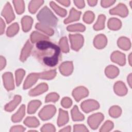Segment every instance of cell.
I'll return each mask as SVG.
<instances>
[{"label": "cell", "instance_id": "54", "mask_svg": "<svg viewBox=\"0 0 132 132\" xmlns=\"http://www.w3.org/2000/svg\"><path fill=\"white\" fill-rule=\"evenodd\" d=\"M70 131H71V126H68L60 130V131H68V132Z\"/></svg>", "mask_w": 132, "mask_h": 132}, {"label": "cell", "instance_id": "55", "mask_svg": "<svg viewBox=\"0 0 132 132\" xmlns=\"http://www.w3.org/2000/svg\"><path fill=\"white\" fill-rule=\"evenodd\" d=\"M127 81H128V83L130 87H131V74H130L128 76Z\"/></svg>", "mask_w": 132, "mask_h": 132}, {"label": "cell", "instance_id": "33", "mask_svg": "<svg viewBox=\"0 0 132 132\" xmlns=\"http://www.w3.org/2000/svg\"><path fill=\"white\" fill-rule=\"evenodd\" d=\"M50 6L52 8V9L55 11V12L60 16L64 17L67 14V10L58 6L54 2H50Z\"/></svg>", "mask_w": 132, "mask_h": 132}, {"label": "cell", "instance_id": "50", "mask_svg": "<svg viewBox=\"0 0 132 132\" xmlns=\"http://www.w3.org/2000/svg\"><path fill=\"white\" fill-rule=\"evenodd\" d=\"M6 60L5 59L4 57H3V56H1L0 58V68H1V70H3V69H4L6 65Z\"/></svg>", "mask_w": 132, "mask_h": 132}, {"label": "cell", "instance_id": "3", "mask_svg": "<svg viewBox=\"0 0 132 132\" xmlns=\"http://www.w3.org/2000/svg\"><path fill=\"white\" fill-rule=\"evenodd\" d=\"M56 109L54 106L52 105H46L39 112V116L42 120H47L55 114Z\"/></svg>", "mask_w": 132, "mask_h": 132}, {"label": "cell", "instance_id": "1", "mask_svg": "<svg viewBox=\"0 0 132 132\" xmlns=\"http://www.w3.org/2000/svg\"><path fill=\"white\" fill-rule=\"evenodd\" d=\"M60 53V48L57 45L43 40L37 43L34 55L44 65L52 67L58 63Z\"/></svg>", "mask_w": 132, "mask_h": 132}, {"label": "cell", "instance_id": "32", "mask_svg": "<svg viewBox=\"0 0 132 132\" xmlns=\"http://www.w3.org/2000/svg\"><path fill=\"white\" fill-rule=\"evenodd\" d=\"M106 17L103 14H101L98 16L97 20L93 26V28L96 30H101L104 28V23Z\"/></svg>", "mask_w": 132, "mask_h": 132}, {"label": "cell", "instance_id": "15", "mask_svg": "<svg viewBox=\"0 0 132 132\" xmlns=\"http://www.w3.org/2000/svg\"><path fill=\"white\" fill-rule=\"evenodd\" d=\"M48 89V86L45 83H42L38 85L35 88L31 89L29 92V94L30 96H36L40 95L45 92H46Z\"/></svg>", "mask_w": 132, "mask_h": 132}, {"label": "cell", "instance_id": "5", "mask_svg": "<svg viewBox=\"0 0 132 132\" xmlns=\"http://www.w3.org/2000/svg\"><path fill=\"white\" fill-rule=\"evenodd\" d=\"M103 119L104 116L101 113H94L89 117L88 119V123L92 129H95L98 127Z\"/></svg>", "mask_w": 132, "mask_h": 132}, {"label": "cell", "instance_id": "23", "mask_svg": "<svg viewBox=\"0 0 132 132\" xmlns=\"http://www.w3.org/2000/svg\"><path fill=\"white\" fill-rule=\"evenodd\" d=\"M25 114V106L24 105H22L18 111L14 114L11 118V120L13 122H20L24 117Z\"/></svg>", "mask_w": 132, "mask_h": 132}, {"label": "cell", "instance_id": "18", "mask_svg": "<svg viewBox=\"0 0 132 132\" xmlns=\"http://www.w3.org/2000/svg\"><path fill=\"white\" fill-rule=\"evenodd\" d=\"M32 47V45L30 44L29 40H28L25 43V44L24 45L22 50L21 55H20L21 61L23 62L27 59V58L29 56V54L31 53Z\"/></svg>", "mask_w": 132, "mask_h": 132}, {"label": "cell", "instance_id": "6", "mask_svg": "<svg viewBox=\"0 0 132 132\" xmlns=\"http://www.w3.org/2000/svg\"><path fill=\"white\" fill-rule=\"evenodd\" d=\"M81 109L86 113H88L94 110L99 108L100 105L98 103L93 100H88L84 101L81 104Z\"/></svg>", "mask_w": 132, "mask_h": 132}, {"label": "cell", "instance_id": "35", "mask_svg": "<svg viewBox=\"0 0 132 132\" xmlns=\"http://www.w3.org/2000/svg\"><path fill=\"white\" fill-rule=\"evenodd\" d=\"M19 26L18 23H15L11 24L8 27L7 30V36L8 37H12L14 36L18 32Z\"/></svg>", "mask_w": 132, "mask_h": 132}, {"label": "cell", "instance_id": "17", "mask_svg": "<svg viewBox=\"0 0 132 132\" xmlns=\"http://www.w3.org/2000/svg\"><path fill=\"white\" fill-rule=\"evenodd\" d=\"M114 92L118 95H125L127 92V89L125 84L122 81H117L114 85Z\"/></svg>", "mask_w": 132, "mask_h": 132}, {"label": "cell", "instance_id": "10", "mask_svg": "<svg viewBox=\"0 0 132 132\" xmlns=\"http://www.w3.org/2000/svg\"><path fill=\"white\" fill-rule=\"evenodd\" d=\"M3 79L4 81V85L5 88L8 90L10 91L14 89V85L13 75L10 72L5 73L3 75Z\"/></svg>", "mask_w": 132, "mask_h": 132}, {"label": "cell", "instance_id": "29", "mask_svg": "<svg viewBox=\"0 0 132 132\" xmlns=\"http://www.w3.org/2000/svg\"><path fill=\"white\" fill-rule=\"evenodd\" d=\"M71 116L73 121H81L84 119V116L79 111L77 106H74L71 110Z\"/></svg>", "mask_w": 132, "mask_h": 132}, {"label": "cell", "instance_id": "49", "mask_svg": "<svg viewBox=\"0 0 132 132\" xmlns=\"http://www.w3.org/2000/svg\"><path fill=\"white\" fill-rule=\"evenodd\" d=\"M74 3L79 9L85 7V2L84 1H74Z\"/></svg>", "mask_w": 132, "mask_h": 132}, {"label": "cell", "instance_id": "53", "mask_svg": "<svg viewBox=\"0 0 132 132\" xmlns=\"http://www.w3.org/2000/svg\"><path fill=\"white\" fill-rule=\"evenodd\" d=\"M97 1H88V3L90 6H94L95 5H96V4H97Z\"/></svg>", "mask_w": 132, "mask_h": 132}, {"label": "cell", "instance_id": "46", "mask_svg": "<svg viewBox=\"0 0 132 132\" xmlns=\"http://www.w3.org/2000/svg\"><path fill=\"white\" fill-rule=\"evenodd\" d=\"M74 131H88V129L84 125L78 124L74 125Z\"/></svg>", "mask_w": 132, "mask_h": 132}, {"label": "cell", "instance_id": "21", "mask_svg": "<svg viewBox=\"0 0 132 132\" xmlns=\"http://www.w3.org/2000/svg\"><path fill=\"white\" fill-rule=\"evenodd\" d=\"M21 23L23 31L27 32L31 29L32 24L33 23V20L30 16H24L22 19Z\"/></svg>", "mask_w": 132, "mask_h": 132}, {"label": "cell", "instance_id": "24", "mask_svg": "<svg viewBox=\"0 0 132 132\" xmlns=\"http://www.w3.org/2000/svg\"><path fill=\"white\" fill-rule=\"evenodd\" d=\"M118 46L123 50H128L130 48L131 43L130 40L126 37H122L118 40Z\"/></svg>", "mask_w": 132, "mask_h": 132}, {"label": "cell", "instance_id": "40", "mask_svg": "<svg viewBox=\"0 0 132 132\" xmlns=\"http://www.w3.org/2000/svg\"><path fill=\"white\" fill-rule=\"evenodd\" d=\"M59 46L61 51L64 53H68L69 51V47L66 37L62 38L59 41Z\"/></svg>", "mask_w": 132, "mask_h": 132}, {"label": "cell", "instance_id": "56", "mask_svg": "<svg viewBox=\"0 0 132 132\" xmlns=\"http://www.w3.org/2000/svg\"><path fill=\"white\" fill-rule=\"evenodd\" d=\"M128 60H129V62L130 65H131V53H130L128 57Z\"/></svg>", "mask_w": 132, "mask_h": 132}, {"label": "cell", "instance_id": "43", "mask_svg": "<svg viewBox=\"0 0 132 132\" xmlns=\"http://www.w3.org/2000/svg\"><path fill=\"white\" fill-rule=\"evenodd\" d=\"M113 127V123L110 121H106L101 128L100 131H109Z\"/></svg>", "mask_w": 132, "mask_h": 132}, {"label": "cell", "instance_id": "13", "mask_svg": "<svg viewBox=\"0 0 132 132\" xmlns=\"http://www.w3.org/2000/svg\"><path fill=\"white\" fill-rule=\"evenodd\" d=\"M73 65L71 61H67L62 63L59 66V71L60 73L65 76L70 75L73 72Z\"/></svg>", "mask_w": 132, "mask_h": 132}, {"label": "cell", "instance_id": "39", "mask_svg": "<svg viewBox=\"0 0 132 132\" xmlns=\"http://www.w3.org/2000/svg\"><path fill=\"white\" fill-rule=\"evenodd\" d=\"M25 72L23 69H18L15 71V80L16 86H19L22 82L24 76L25 75Z\"/></svg>", "mask_w": 132, "mask_h": 132}, {"label": "cell", "instance_id": "31", "mask_svg": "<svg viewBox=\"0 0 132 132\" xmlns=\"http://www.w3.org/2000/svg\"><path fill=\"white\" fill-rule=\"evenodd\" d=\"M36 28L37 29L45 32L49 36L53 35L54 32V30L48 26L43 24L42 23H37L36 25Z\"/></svg>", "mask_w": 132, "mask_h": 132}, {"label": "cell", "instance_id": "44", "mask_svg": "<svg viewBox=\"0 0 132 132\" xmlns=\"http://www.w3.org/2000/svg\"><path fill=\"white\" fill-rule=\"evenodd\" d=\"M72 101L71 98L68 97H65L63 98L61 102V104L64 108H68L72 105Z\"/></svg>", "mask_w": 132, "mask_h": 132}, {"label": "cell", "instance_id": "48", "mask_svg": "<svg viewBox=\"0 0 132 132\" xmlns=\"http://www.w3.org/2000/svg\"><path fill=\"white\" fill-rule=\"evenodd\" d=\"M25 130V128L21 126V125H16V126H12L10 130V131H19V132H22L24 131Z\"/></svg>", "mask_w": 132, "mask_h": 132}, {"label": "cell", "instance_id": "41", "mask_svg": "<svg viewBox=\"0 0 132 132\" xmlns=\"http://www.w3.org/2000/svg\"><path fill=\"white\" fill-rule=\"evenodd\" d=\"M94 19V14L92 11H88L85 13L83 16L84 21L88 24L91 23Z\"/></svg>", "mask_w": 132, "mask_h": 132}, {"label": "cell", "instance_id": "2", "mask_svg": "<svg viewBox=\"0 0 132 132\" xmlns=\"http://www.w3.org/2000/svg\"><path fill=\"white\" fill-rule=\"evenodd\" d=\"M37 18L41 23L51 26H55L57 23V19L46 6L44 7L38 13Z\"/></svg>", "mask_w": 132, "mask_h": 132}, {"label": "cell", "instance_id": "34", "mask_svg": "<svg viewBox=\"0 0 132 132\" xmlns=\"http://www.w3.org/2000/svg\"><path fill=\"white\" fill-rule=\"evenodd\" d=\"M56 71L55 70H52L48 71L43 72L39 73V77L43 79H51L55 77Z\"/></svg>", "mask_w": 132, "mask_h": 132}, {"label": "cell", "instance_id": "12", "mask_svg": "<svg viewBox=\"0 0 132 132\" xmlns=\"http://www.w3.org/2000/svg\"><path fill=\"white\" fill-rule=\"evenodd\" d=\"M111 60L113 62L122 66L125 64V55L119 51L113 52L111 55Z\"/></svg>", "mask_w": 132, "mask_h": 132}, {"label": "cell", "instance_id": "27", "mask_svg": "<svg viewBox=\"0 0 132 132\" xmlns=\"http://www.w3.org/2000/svg\"><path fill=\"white\" fill-rule=\"evenodd\" d=\"M48 38L38 32L33 31L30 35V40L32 43H35L36 42H39L43 40H47Z\"/></svg>", "mask_w": 132, "mask_h": 132}, {"label": "cell", "instance_id": "4", "mask_svg": "<svg viewBox=\"0 0 132 132\" xmlns=\"http://www.w3.org/2000/svg\"><path fill=\"white\" fill-rule=\"evenodd\" d=\"M69 38L71 44V47L73 50L78 51L84 43V38L80 34L69 35Z\"/></svg>", "mask_w": 132, "mask_h": 132}, {"label": "cell", "instance_id": "38", "mask_svg": "<svg viewBox=\"0 0 132 132\" xmlns=\"http://www.w3.org/2000/svg\"><path fill=\"white\" fill-rule=\"evenodd\" d=\"M121 109L120 108V107L117 106H113L111 107L109 110L110 116L113 118L119 117L121 115Z\"/></svg>", "mask_w": 132, "mask_h": 132}, {"label": "cell", "instance_id": "22", "mask_svg": "<svg viewBox=\"0 0 132 132\" xmlns=\"http://www.w3.org/2000/svg\"><path fill=\"white\" fill-rule=\"evenodd\" d=\"M105 72L108 78H114L118 75L119 71L117 67L114 65H109L106 68Z\"/></svg>", "mask_w": 132, "mask_h": 132}, {"label": "cell", "instance_id": "52", "mask_svg": "<svg viewBox=\"0 0 132 132\" xmlns=\"http://www.w3.org/2000/svg\"><path fill=\"white\" fill-rule=\"evenodd\" d=\"M57 2L59 3L60 4L63 5L64 6H69L70 4V1H68V0H65V1H57Z\"/></svg>", "mask_w": 132, "mask_h": 132}, {"label": "cell", "instance_id": "30", "mask_svg": "<svg viewBox=\"0 0 132 132\" xmlns=\"http://www.w3.org/2000/svg\"><path fill=\"white\" fill-rule=\"evenodd\" d=\"M24 123L29 127H36L39 125V121L34 117H27L24 121Z\"/></svg>", "mask_w": 132, "mask_h": 132}, {"label": "cell", "instance_id": "9", "mask_svg": "<svg viewBox=\"0 0 132 132\" xmlns=\"http://www.w3.org/2000/svg\"><path fill=\"white\" fill-rule=\"evenodd\" d=\"M88 90L84 87L80 86L74 89L72 92V95L77 102H79L82 98L88 96Z\"/></svg>", "mask_w": 132, "mask_h": 132}, {"label": "cell", "instance_id": "51", "mask_svg": "<svg viewBox=\"0 0 132 132\" xmlns=\"http://www.w3.org/2000/svg\"><path fill=\"white\" fill-rule=\"evenodd\" d=\"M5 28V24L2 19H1V25H0V31L1 34H3L4 32Z\"/></svg>", "mask_w": 132, "mask_h": 132}, {"label": "cell", "instance_id": "26", "mask_svg": "<svg viewBox=\"0 0 132 132\" xmlns=\"http://www.w3.org/2000/svg\"><path fill=\"white\" fill-rule=\"evenodd\" d=\"M43 1H31L28 5V10L29 12L31 13H35L39 9V8L43 4Z\"/></svg>", "mask_w": 132, "mask_h": 132}, {"label": "cell", "instance_id": "36", "mask_svg": "<svg viewBox=\"0 0 132 132\" xmlns=\"http://www.w3.org/2000/svg\"><path fill=\"white\" fill-rule=\"evenodd\" d=\"M13 3L15 9V11L18 14H22L25 8L24 2L23 1H13Z\"/></svg>", "mask_w": 132, "mask_h": 132}, {"label": "cell", "instance_id": "11", "mask_svg": "<svg viewBox=\"0 0 132 132\" xmlns=\"http://www.w3.org/2000/svg\"><path fill=\"white\" fill-rule=\"evenodd\" d=\"M40 78L39 73H31L26 78L24 85L23 89H27L31 87L33 85H34L38 79Z\"/></svg>", "mask_w": 132, "mask_h": 132}, {"label": "cell", "instance_id": "20", "mask_svg": "<svg viewBox=\"0 0 132 132\" xmlns=\"http://www.w3.org/2000/svg\"><path fill=\"white\" fill-rule=\"evenodd\" d=\"M21 101V97L20 95H15L12 101L6 105V106H5V110L8 112H11L13 111L19 104Z\"/></svg>", "mask_w": 132, "mask_h": 132}, {"label": "cell", "instance_id": "42", "mask_svg": "<svg viewBox=\"0 0 132 132\" xmlns=\"http://www.w3.org/2000/svg\"><path fill=\"white\" fill-rule=\"evenodd\" d=\"M59 98V96L58 94L56 93H51L47 95V96L45 97V102L47 103L50 102H56L58 100Z\"/></svg>", "mask_w": 132, "mask_h": 132}, {"label": "cell", "instance_id": "45", "mask_svg": "<svg viewBox=\"0 0 132 132\" xmlns=\"http://www.w3.org/2000/svg\"><path fill=\"white\" fill-rule=\"evenodd\" d=\"M56 130L55 126L50 123L44 125L41 128V131H55Z\"/></svg>", "mask_w": 132, "mask_h": 132}, {"label": "cell", "instance_id": "19", "mask_svg": "<svg viewBox=\"0 0 132 132\" xmlns=\"http://www.w3.org/2000/svg\"><path fill=\"white\" fill-rule=\"evenodd\" d=\"M69 121V116L68 112L61 109H59V116L57 120V124L59 126H61L65 124Z\"/></svg>", "mask_w": 132, "mask_h": 132}, {"label": "cell", "instance_id": "7", "mask_svg": "<svg viewBox=\"0 0 132 132\" xmlns=\"http://www.w3.org/2000/svg\"><path fill=\"white\" fill-rule=\"evenodd\" d=\"M2 15L5 18L7 23H10L15 18L11 6L9 3H7L2 12Z\"/></svg>", "mask_w": 132, "mask_h": 132}, {"label": "cell", "instance_id": "8", "mask_svg": "<svg viewBox=\"0 0 132 132\" xmlns=\"http://www.w3.org/2000/svg\"><path fill=\"white\" fill-rule=\"evenodd\" d=\"M109 13L111 14H116L121 17H125L128 13V10L124 4L120 3L116 7L110 9Z\"/></svg>", "mask_w": 132, "mask_h": 132}, {"label": "cell", "instance_id": "28", "mask_svg": "<svg viewBox=\"0 0 132 132\" xmlns=\"http://www.w3.org/2000/svg\"><path fill=\"white\" fill-rule=\"evenodd\" d=\"M41 105V102L38 100H34L30 102L28 105V113L29 114L34 113Z\"/></svg>", "mask_w": 132, "mask_h": 132}, {"label": "cell", "instance_id": "14", "mask_svg": "<svg viewBox=\"0 0 132 132\" xmlns=\"http://www.w3.org/2000/svg\"><path fill=\"white\" fill-rule=\"evenodd\" d=\"M107 39L106 36L103 34H100L97 35L93 41V44L94 46L98 49H102L104 48L107 44Z\"/></svg>", "mask_w": 132, "mask_h": 132}, {"label": "cell", "instance_id": "25", "mask_svg": "<svg viewBox=\"0 0 132 132\" xmlns=\"http://www.w3.org/2000/svg\"><path fill=\"white\" fill-rule=\"evenodd\" d=\"M121 22L117 18H111L108 22V27L109 29L113 30H118L121 27Z\"/></svg>", "mask_w": 132, "mask_h": 132}, {"label": "cell", "instance_id": "47", "mask_svg": "<svg viewBox=\"0 0 132 132\" xmlns=\"http://www.w3.org/2000/svg\"><path fill=\"white\" fill-rule=\"evenodd\" d=\"M116 2L115 1H109V0H104L101 1V5L102 7L104 8H106L110 6L111 5H113Z\"/></svg>", "mask_w": 132, "mask_h": 132}, {"label": "cell", "instance_id": "16", "mask_svg": "<svg viewBox=\"0 0 132 132\" xmlns=\"http://www.w3.org/2000/svg\"><path fill=\"white\" fill-rule=\"evenodd\" d=\"M80 15V11H78L74 8H72L70 10L69 16L64 20V23L65 24H68L74 21H76L79 19Z\"/></svg>", "mask_w": 132, "mask_h": 132}, {"label": "cell", "instance_id": "37", "mask_svg": "<svg viewBox=\"0 0 132 132\" xmlns=\"http://www.w3.org/2000/svg\"><path fill=\"white\" fill-rule=\"evenodd\" d=\"M67 30L70 31H84L85 26L81 24H75L69 25L67 27Z\"/></svg>", "mask_w": 132, "mask_h": 132}]
</instances>
